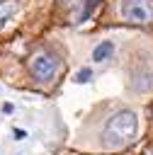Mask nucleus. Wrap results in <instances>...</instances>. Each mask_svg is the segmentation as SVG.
Masks as SVG:
<instances>
[{"label": "nucleus", "mask_w": 153, "mask_h": 155, "mask_svg": "<svg viewBox=\"0 0 153 155\" xmlns=\"http://www.w3.org/2000/svg\"><path fill=\"white\" fill-rule=\"evenodd\" d=\"M112 56H114V44L112 41H100L90 53L92 63H107V61H112Z\"/></svg>", "instance_id": "6"}, {"label": "nucleus", "mask_w": 153, "mask_h": 155, "mask_svg": "<svg viewBox=\"0 0 153 155\" xmlns=\"http://www.w3.org/2000/svg\"><path fill=\"white\" fill-rule=\"evenodd\" d=\"M78 85H83V82H90L92 80V68L90 65H85V68H80L78 73H75V78H73Z\"/></svg>", "instance_id": "8"}, {"label": "nucleus", "mask_w": 153, "mask_h": 155, "mask_svg": "<svg viewBox=\"0 0 153 155\" xmlns=\"http://www.w3.org/2000/svg\"><path fill=\"white\" fill-rule=\"evenodd\" d=\"M129 90L136 94H148L153 92V68L148 63H136L131 75H129Z\"/></svg>", "instance_id": "4"}, {"label": "nucleus", "mask_w": 153, "mask_h": 155, "mask_svg": "<svg viewBox=\"0 0 153 155\" xmlns=\"http://www.w3.org/2000/svg\"><path fill=\"white\" fill-rule=\"evenodd\" d=\"M58 65H61V58L46 46L36 48L27 61V70H29L32 80H36V82H51L53 75L58 73Z\"/></svg>", "instance_id": "2"}, {"label": "nucleus", "mask_w": 153, "mask_h": 155, "mask_svg": "<svg viewBox=\"0 0 153 155\" xmlns=\"http://www.w3.org/2000/svg\"><path fill=\"white\" fill-rule=\"evenodd\" d=\"M61 2H63V5H68V7H75V5H80L83 0H61Z\"/></svg>", "instance_id": "10"}, {"label": "nucleus", "mask_w": 153, "mask_h": 155, "mask_svg": "<svg viewBox=\"0 0 153 155\" xmlns=\"http://www.w3.org/2000/svg\"><path fill=\"white\" fill-rule=\"evenodd\" d=\"M117 17L126 24L153 27V2L151 0H119Z\"/></svg>", "instance_id": "3"}, {"label": "nucleus", "mask_w": 153, "mask_h": 155, "mask_svg": "<svg viewBox=\"0 0 153 155\" xmlns=\"http://www.w3.org/2000/svg\"><path fill=\"white\" fill-rule=\"evenodd\" d=\"M12 133H15V136H17V140H22V138H27V133H24V131H22V128H15V131H12Z\"/></svg>", "instance_id": "9"}, {"label": "nucleus", "mask_w": 153, "mask_h": 155, "mask_svg": "<svg viewBox=\"0 0 153 155\" xmlns=\"http://www.w3.org/2000/svg\"><path fill=\"white\" fill-rule=\"evenodd\" d=\"M138 131V116L134 109H117L104 124V145L107 148H126L134 143Z\"/></svg>", "instance_id": "1"}, {"label": "nucleus", "mask_w": 153, "mask_h": 155, "mask_svg": "<svg viewBox=\"0 0 153 155\" xmlns=\"http://www.w3.org/2000/svg\"><path fill=\"white\" fill-rule=\"evenodd\" d=\"M19 12V2L17 0H0V29Z\"/></svg>", "instance_id": "7"}, {"label": "nucleus", "mask_w": 153, "mask_h": 155, "mask_svg": "<svg viewBox=\"0 0 153 155\" xmlns=\"http://www.w3.org/2000/svg\"><path fill=\"white\" fill-rule=\"evenodd\" d=\"M97 5H100V0H83V2L78 5V10L73 12V24L87 22V19L92 17V12L97 10Z\"/></svg>", "instance_id": "5"}, {"label": "nucleus", "mask_w": 153, "mask_h": 155, "mask_svg": "<svg viewBox=\"0 0 153 155\" xmlns=\"http://www.w3.org/2000/svg\"><path fill=\"white\" fill-rule=\"evenodd\" d=\"M12 111V104H2V114H10Z\"/></svg>", "instance_id": "11"}]
</instances>
